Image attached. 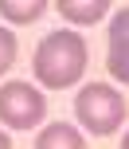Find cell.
Returning <instances> with one entry per match:
<instances>
[{"label": "cell", "mask_w": 129, "mask_h": 149, "mask_svg": "<svg viewBox=\"0 0 129 149\" xmlns=\"http://www.w3.org/2000/svg\"><path fill=\"white\" fill-rule=\"evenodd\" d=\"M31 71L51 90L75 86L86 71V39L78 31H63V28L43 36V43L35 47V59H31Z\"/></svg>", "instance_id": "6da1fadb"}, {"label": "cell", "mask_w": 129, "mask_h": 149, "mask_svg": "<svg viewBox=\"0 0 129 149\" xmlns=\"http://www.w3.org/2000/svg\"><path fill=\"white\" fill-rule=\"evenodd\" d=\"M75 114H78V126L82 130H90L94 137H106V134H117V130H121L125 98L117 94L110 82H90V86L78 90Z\"/></svg>", "instance_id": "7a4b0ae2"}, {"label": "cell", "mask_w": 129, "mask_h": 149, "mask_svg": "<svg viewBox=\"0 0 129 149\" xmlns=\"http://www.w3.org/2000/svg\"><path fill=\"white\" fill-rule=\"evenodd\" d=\"M43 114H47V98L39 94L31 82L12 79V82L0 86V126H8V130H31V126L43 122Z\"/></svg>", "instance_id": "3957f363"}, {"label": "cell", "mask_w": 129, "mask_h": 149, "mask_svg": "<svg viewBox=\"0 0 129 149\" xmlns=\"http://www.w3.org/2000/svg\"><path fill=\"white\" fill-rule=\"evenodd\" d=\"M106 71L117 82L129 86V8H117L110 20V39H106Z\"/></svg>", "instance_id": "277c9868"}, {"label": "cell", "mask_w": 129, "mask_h": 149, "mask_svg": "<svg viewBox=\"0 0 129 149\" xmlns=\"http://www.w3.org/2000/svg\"><path fill=\"white\" fill-rule=\"evenodd\" d=\"M55 8L70 24H98V20H106V12H114L110 0H59Z\"/></svg>", "instance_id": "5b68a950"}, {"label": "cell", "mask_w": 129, "mask_h": 149, "mask_svg": "<svg viewBox=\"0 0 129 149\" xmlns=\"http://www.w3.org/2000/svg\"><path fill=\"white\" fill-rule=\"evenodd\" d=\"M35 149H86V137L75 126H67V122H51L35 137Z\"/></svg>", "instance_id": "8992f818"}, {"label": "cell", "mask_w": 129, "mask_h": 149, "mask_svg": "<svg viewBox=\"0 0 129 149\" xmlns=\"http://www.w3.org/2000/svg\"><path fill=\"white\" fill-rule=\"evenodd\" d=\"M43 12H47L43 0H0V16L12 24H35Z\"/></svg>", "instance_id": "52a82bcc"}, {"label": "cell", "mask_w": 129, "mask_h": 149, "mask_svg": "<svg viewBox=\"0 0 129 149\" xmlns=\"http://www.w3.org/2000/svg\"><path fill=\"white\" fill-rule=\"evenodd\" d=\"M16 51H20V47H16V36L8 28H0V74L16 63Z\"/></svg>", "instance_id": "ba28073f"}, {"label": "cell", "mask_w": 129, "mask_h": 149, "mask_svg": "<svg viewBox=\"0 0 129 149\" xmlns=\"http://www.w3.org/2000/svg\"><path fill=\"white\" fill-rule=\"evenodd\" d=\"M0 149H12V137H8L4 130H0Z\"/></svg>", "instance_id": "9c48e42d"}, {"label": "cell", "mask_w": 129, "mask_h": 149, "mask_svg": "<svg viewBox=\"0 0 129 149\" xmlns=\"http://www.w3.org/2000/svg\"><path fill=\"white\" fill-rule=\"evenodd\" d=\"M121 149H129V130H125V137H121Z\"/></svg>", "instance_id": "30bf717a"}]
</instances>
